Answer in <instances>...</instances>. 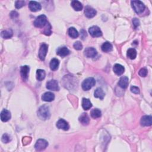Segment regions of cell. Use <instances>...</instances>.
I'll use <instances>...</instances> for the list:
<instances>
[{
  "label": "cell",
  "mask_w": 152,
  "mask_h": 152,
  "mask_svg": "<svg viewBox=\"0 0 152 152\" xmlns=\"http://www.w3.org/2000/svg\"><path fill=\"white\" fill-rule=\"evenodd\" d=\"M37 116L42 120L48 119L50 117L49 107L45 105L41 106L37 111Z\"/></svg>",
  "instance_id": "cell-1"
},
{
  "label": "cell",
  "mask_w": 152,
  "mask_h": 152,
  "mask_svg": "<svg viewBox=\"0 0 152 152\" xmlns=\"http://www.w3.org/2000/svg\"><path fill=\"white\" fill-rule=\"evenodd\" d=\"M131 4L133 10L137 14H141L145 10L144 4L140 1H132Z\"/></svg>",
  "instance_id": "cell-2"
},
{
  "label": "cell",
  "mask_w": 152,
  "mask_h": 152,
  "mask_svg": "<svg viewBox=\"0 0 152 152\" xmlns=\"http://www.w3.org/2000/svg\"><path fill=\"white\" fill-rule=\"evenodd\" d=\"M96 84V81L93 77H89L85 79L82 83V88L85 91H87L91 88Z\"/></svg>",
  "instance_id": "cell-3"
},
{
  "label": "cell",
  "mask_w": 152,
  "mask_h": 152,
  "mask_svg": "<svg viewBox=\"0 0 152 152\" xmlns=\"http://www.w3.org/2000/svg\"><path fill=\"white\" fill-rule=\"evenodd\" d=\"M47 18L45 15H41L37 17L34 22L35 26L36 28H42L47 24Z\"/></svg>",
  "instance_id": "cell-4"
},
{
  "label": "cell",
  "mask_w": 152,
  "mask_h": 152,
  "mask_svg": "<svg viewBox=\"0 0 152 152\" xmlns=\"http://www.w3.org/2000/svg\"><path fill=\"white\" fill-rule=\"evenodd\" d=\"M48 145V143L44 139H39L37 140L35 147L37 151H42L45 150Z\"/></svg>",
  "instance_id": "cell-5"
},
{
  "label": "cell",
  "mask_w": 152,
  "mask_h": 152,
  "mask_svg": "<svg viewBox=\"0 0 152 152\" xmlns=\"http://www.w3.org/2000/svg\"><path fill=\"white\" fill-rule=\"evenodd\" d=\"M47 88L48 90L53 91H58L60 90L58 81L55 80H51L48 81L47 83Z\"/></svg>",
  "instance_id": "cell-6"
},
{
  "label": "cell",
  "mask_w": 152,
  "mask_h": 152,
  "mask_svg": "<svg viewBox=\"0 0 152 152\" xmlns=\"http://www.w3.org/2000/svg\"><path fill=\"white\" fill-rule=\"evenodd\" d=\"M48 45L45 43H43L40 47L39 51V57L42 61H44L45 59L46 55L48 52Z\"/></svg>",
  "instance_id": "cell-7"
},
{
  "label": "cell",
  "mask_w": 152,
  "mask_h": 152,
  "mask_svg": "<svg viewBox=\"0 0 152 152\" xmlns=\"http://www.w3.org/2000/svg\"><path fill=\"white\" fill-rule=\"evenodd\" d=\"M89 33L93 37H100L102 35V32L100 28L96 26H94L88 29Z\"/></svg>",
  "instance_id": "cell-8"
},
{
  "label": "cell",
  "mask_w": 152,
  "mask_h": 152,
  "mask_svg": "<svg viewBox=\"0 0 152 152\" xmlns=\"http://www.w3.org/2000/svg\"><path fill=\"white\" fill-rule=\"evenodd\" d=\"M98 52L96 49L92 47H88L86 48L84 52L85 55L87 58H93L96 56Z\"/></svg>",
  "instance_id": "cell-9"
},
{
  "label": "cell",
  "mask_w": 152,
  "mask_h": 152,
  "mask_svg": "<svg viewBox=\"0 0 152 152\" xmlns=\"http://www.w3.org/2000/svg\"><path fill=\"white\" fill-rule=\"evenodd\" d=\"M56 126L59 129H61L64 131H67L69 130V126L68 123L63 119H60L59 121L56 123Z\"/></svg>",
  "instance_id": "cell-10"
},
{
  "label": "cell",
  "mask_w": 152,
  "mask_h": 152,
  "mask_svg": "<svg viewBox=\"0 0 152 152\" xmlns=\"http://www.w3.org/2000/svg\"><path fill=\"white\" fill-rule=\"evenodd\" d=\"M29 8L31 11L36 12L38 11H40L42 9V7L40 3H37L36 1H30L29 4Z\"/></svg>",
  "instance_id": "cell-11"
},
{
  "label": "cell",
  "mask_w": 152,
  "mask_h": 152,
  "mask_svg": "<svg viewBox=\"0 0 152 152\" xmlns=\"http://www.w3.org/2000/svg\"><path fill=\"white\" fill-rule=\"evenodd\" d=\"M30 67L28 66H24L21 67L20 68V74L22 79L24 81H26L28 79V75L29 73Z\"/></svg>",
  "instance_id": "cell-12"
},
{
  "label": "cell",
  "mask_w": 152,
  "mask_h": 152,
  "mask_svg": "<svg viewBox=\"0 0 152 152\" xmlns=\"http://www.w3.org/2000/svg\"><path fill=\"white\" fill-rule=\"evenodd\" d=\"M85 14L87 18H92L96 14V11L90 6H86L85 10Z\"/></svg>",
  "instance_id": "cell-13"
},
{
  "label": "cell",
  "mask_w": 152,
  "mask_h": 152,
  "mask_svg": "<svg viewBox=\"0 0 152 152\" xmlns=\"http://www.w3.org/2000/svg\"><path fill=\"white\" fill-rule=\"evenodd\" d=\"M141 125L144 126H151L152 124V117L151 116L149 115H145L142 118L141 121H140Z\"/></svg>",
  "instance_id": "cell-14"
},
{
  "label": "cell",
  "mask_w": 152,
  "mask_h": 152,
  "mask_svg": "<svg viewBox=\"0 0 152 152\" xmlns=\"http://www.w3.org/2000/svg\"><path fill=\"white\" fill-rule=\"evenodd\" d=\"M11 118V113L7 109H3L1 112V119L3 122H7Z\"/></svg>",
  "instance_id": "cell-15"
},
{
  "label": "cell",
  "mask_w": 152,
  "mask_h": 152,
  "mask_svg": "<svg viewBox=\"0 0 152 152\" xmlns=\"http://www.w3.org/2000/svg\"><path fill=\"white\" fill-rule=\"evenodd\" d=\"M54 99L55 95L52 92H46L42 96V99L43 101H45V102H52Z\"/></svg>",
  "instance_id": "cell-16"
},
{
  "label": "cell",
  "mask_w": 152,
  "mask_h": 152,
  "mask_svg": "<svg viewBox=\"0 0 152 152\" xmlns=\"http://www.w3.org/2000/svg\"><path fill=\"white\" fill-rule=\"evenodd\" d=\"M56 54L61 56H62V57L66 56H67L69 54V50L66 47H60L58 48V49H57V50H56Z\"/></svg>",
  "instance_id": "cell-17"
},
{
  "label": "cell",
  "mask_w": 152,
  "mask_h": 152,
  "mask_svg": "<svg viewBox=\"0 0 152 152\" xmlns=\"http://www.w3.org/2000/svg\"><path fill=\"white\" fill-rule=\"evenodd\" d=\"M113 70L114 73H115L117 75H121L124 73L125 68L121 64H115V66H113Z\"/></svg>",
  "instance_id": "cell-18"
},
{
  "label": "cell",
  "mask_w": 152,
  "mask_h": 152,
  "mask_svg": "<svg viewBox=\"0 0 152 152\" xmlns=\"http://www.w3.org/2000/svg\"><path fill=\"white\" fill-rule=\"evenodd\" d=\"M129 83L128 78L127 77H122L120 78L119 81H118V85L119 87H121L123 88H126L128 87Z\"/></svg>",
  "instance_id": "cell-19"
},
{
  "label": "cell",
  "mask_w": 152,
  "mask_h": 152,
  "mask_svg": "<svg viewBox=\"0 0 152 152\" xmlns=\"http://www.w3.org/2000/svg\"><path fill=\"white\" fill-rule=\"evenodd\" d=\"M79 121L81 123V124L83 125H87L89 124V117H88L87 115V113H82L81 115L79 117Z\"/></svg>",
  "instance_id": "cell-20"
},
{
  "label": "cell",
  "mask_w": 152,
  "mask_h": 152,
  "mask_svg": "<svg viewBox=\"0 0 152 152\" xmlns=\"http://www.w3.org/2000/svg\"><path fill=\"white\" fill-rule=\"evenodd\" d=\"M94 96L96 98H99L101 100H103L105 96V94L102 88H96V90L94 91Z\"/></svg>",
  "instance_id": "cell-21"
},
{
  "label": "cell",
  "mask_w": 152,
  "mask_h": 152,
  "mask_svg": "<svg viewBox=\"0 0 152 152\" xmlns=\"http://www.w3.org/2000/svg\"><path fill=\"white\" fill-rule=\"evenodd\" d=\"M60 65V61L58 59L54 58L50 62V68L52 71H56L58 69Z\"/></svg>",
  "instance_id": "cell-22"
},
{
  "label": "cell",
  "mask_w": 152,
  "mask_h": 152,
  "mask_svg": "<svg viewBox=\"0 0 152 152\" xmlns=\"http://www.w3.org/2000/svg\"><path fill=\"white\" fill-rule=\"evenodd\" d=\"M12 35H13V31L11 29H7L5 30H3L1 33V36L3 38L5 39H10L12 36Z\"/></svg>",
  "instance_id": "cell-23"
},
{
  "label": "cell",
  "mask_w": 152,
  "mask_h": 152,
  "mask_svg": "<svg viewBox=\"0 0 152 152\" xmlns=\"http://www.w3.org/2000/svg\"><path fill=\"white\" fill-rule=\"evenodd\" d=\"M92 106V104L90 102L89 99L83 98L82 100V107L85 110H88L90 109Z\"/></svg>",
  "instance_id": "cell-24"
},
{
  "label": "cell",
  "mask_w": 152,
  "mask_h": 152,
  "mask_svg": "<svg viewBox=\"0 0 152 152\" xmlns=\"http://www.w3.org/2000/svg\"><path fill=\"white\" fill-rule=\"evenodd\" d=\"M71 5L74 10L77 11H81L83 9V5L79 1H73L71 3Z\"/></svg>",
  "instance_id": "cell-25"
},
{
  "label": "cell",
  "mask_w": 152,
  "mask_h": 152,
  "mask_svg": "<svg viewBox=\"0 0 152 152\" xmlns=\"http://www.w3.org/2000/svg\"><path fill=\"white\" fill-rule=\"evenodd\" d=\"M101 48H102V50H103L104 52H109L112 50L113 47H112V45L111 43H109L108 42H106L102 45V47H101Z\"/></svg>",
  "instance_id": "cell-26"
},
{
  "label": "cell",
  "mask_w": 152,
  "mask_h": 152,
  "mask_svg": "<svg viewBox=\"0 0 152 152\" xmlns=\"http://www.w3.org/2000/svg\"><path fill=\"white\" fill-rule=\"evenodd\" d=\"M45 76H46V73L45 71L41 69H37L36 71V79L37 80L42 81L44 80L45 78Z\"/></svg>",
  "instance_id": "cell-27"
},
{
  "label": "cell",
  "mask_w": 152,
  "mask_h": 152,
  "mask_svg": "<svg viewBox=\"0 0 152 152\" xmlns=\"http://www.w3.org/2000/svg\"><path fill=\"white\" fill-rule=\"evenodd\" d=\"M68 33L69 36H70L71 37L73 38V39L78 37V36H79V33L77 31V30H76L74 28H73V27L69 28Z\"/></svg>",
  "instance_id": "cell-28"
},
{
  "label": "cell",
  "mask_w": 152,
  "mask_h": 152,
  "mask_svg": "<svg viewBox=\"0 0 152 152\" xmlns=\"http://www.w3.org/2000/svg\"><path fill=\"white\" fill-rule=\"evenodd\" d=\"M127 56L131 60H134L137 56V51L134 48H130L127 50Z\"/></svg>",
  "instance_id": "cell-29"
},
{
  "label": "cell",
  "mask_w": 152,
  "mask_h": 152,
  "mask_svg": "<svg viewBox=\"0 0 152 152\" xmlns=\"http://www.w3.org/2000/svg\"><path fill=\"white\" fill-rule=\"evenodd\" d=\"M91 117L94 118H98L101 117V111L98 109H94L90 112Z\"/></svg>",
  "instance_id": "cell-30"
},
{
  "label": "cell",
  "mask_w": 152,
  "mask_h": 152,
  "mask_svg": "<svg viewBox=\"0 0 152 152\" xmlns=\"http://www.w3.org/2000/svg\"><path fill=\"white\" fill-rule=\"evenodd\" d=\"M43 33L45 34L47 36H49L51 35L52 33V31H51V26H50V25L49 23H47V28L44 29L43 31Z\"/></svg>",
  "instance_id": "cell-31"
},
{
  "label": "cell",
  "mask_w": 152,
  "mask_h": 152,
  "mask_svg": "<svg viewBox=\"0 0 152 152\" xmlns=\"http://www.w3.org/2000/svg\"><path fill=\"white\" fill-rule=\"evenodd\" d=\"M11 140V138L8 134H4L2 137V142L4 143H8Z\"/></svg>",
  "instance_id": "cell-32"
},
{
  "label": "cell",
  "mask_w": 152,
  "mask_h": 152,
  "mask_svg": "<svg viewBox=\"0 0 152 152\" xmlns=\"http://www.w3.org/2000/svg\"><path fill=\"white\" fill-rule=\"evenodd\" d=\"M73 47H74V48L75 49L78 50H81L82 48H83V45H82V43L80 41L75 42L74 43Z\"/></svg>",
  "instance_id": "cell-33"
},
{
  "label": "cell",
  "mask_w": 152,
  "mask_h": 152,
  "mask_svg": "<svg viewBox=\"0 0 152 152\" xmlns=\"http://www.w3.org/2000/svg\"><path fill=\"white\" fill-rule=\"evenodd\" d=\"M25 4V2L24 1H21V0H18V1H17L15 3V6L16 8L17 9H21L22 8L23 6Z\"/></svg>",
  "instance_id": "cell-34"
},
{
  "label": "cell",
  "mask_w": 152,
  "mask_h": 152,
  "mask_svg": "<svg viewBox=\"0 0 152 152\" xmlns=\"http://www.w3.org/2000/svg\"><path fill=\"white\" fill-rule=\"evenodd\" d=\"M138 74L140 75L141 77H145V76L147 75V69L146 68H142L140 71L138 72Z\"/></svg>",
  "instance_id": "cell-35"
},
{
  "label": "cell",
  "mask_w": 152,
  "mask_h": 152,
  "mask_svg": "<svg viewBox=\"0 0 152 152\" xmlns=\"http://www.w3.org/2000/svg\"><path fill=\"white\" fill-rule=\"evenodd\" d=\"M130 90L132 93L134 94H138L140 93V89L136 86H131Z\"/></svg>",
  "instance_id": "cell-36"
},
{
  "label": "cell",
  "mask_w": 152,
  "mask_h": 152,
  "mask_svg": "<svg viewBox=\"0 0 152 152\" xmlns=\"http://www.w3.org/2000/svg\"><path fill=\"white\" fill-rule=\"evenodd\" d=\"M132 23H133V26H134L135 29H136L137 28H138L139 26H140V21H139L136 18L133 19Z\"/></svg>",
  "instance_id": "cell-37"
},
{
  "label": "cell",
  "mask_w": 152,
  "mask_h": 152,
  "mask_svg": "<svg viewBox=\"0 0 152 152\" xmlns=\"http://www.w3.org/2000/svg\"><path fill=\"white\" fill-rule=\"evenodd\" d=\"M10 16H11V17H12V18H16V17H18V14L17 13V12L16 11H12V12H11V13Z\"/></svg>",
  "instance_id": "cell-38"
}]
</instances>
